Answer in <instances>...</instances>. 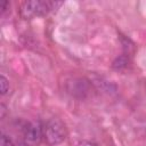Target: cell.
Returning <instances> with one entry per match:
<instances>
[{"mask_svg": "<svg viewBox=\"0 0 146 146\" xmlns=\"http://www.w3.org/2000/svg\"><path fill=\"white\" fill-rule=\"evenodd\" d=\"M63 2L48 1V0H31L24 1L21 5L19 14L24 19H32L34 17L44 16L54 9L62 6Z\"/></svg>", "mask_w": 146, "mask_h": 146, "instance_id": "cell-1", "label": "cell"}, {"mask_svg": "<svg viewBox=\"0 0 146 146\" xmlns=\"http://www.w3.org/2000/svg\"><path fill=\"white\" fill-rule=\"evenodd\" d=\"M67 137L65 123L58 117H51L43 124V139L49 146L62 144Z\"/></svg>", "mask_w": 146, "mask_h": 146, "instance_id": "cell-2", "label": "cell"}, {"mask_svg": "<svg viewBox=\"0 0 146 146\" xmlns=\"http://www.w3.org/2000/svg\"><path fill=\"white\" fill-rule=\"evenodd\" d=\"M91 89L92 86L90 81L86 78L73 76L66 80L65 82V91L74 98H79V99L86 98L87 96L90 95Z\"/></svg>", "mask_w": 146, "mask_h": 146, "instance_id": "cell-3", "label": "cell"}, {"mask_svg": "<svg viewBox=\"0 0 146 146\" xmlns=\"http://www.w3.org/2000/svg\"><path fill=\"white\" fill-rule=\"evenodd\" d=\"M22 138L25 145L33 146L43 138V125L40 122H23L21 125Z\"/></svg>", "mask_w": 146, "mask_h": 146, "instance_id": "cell-4", "label": "cell"}, {"mask_svg": "<svg viewBox=\"0 0 146 146\" xmlns=\"http://www.w3.org/2000/svg\"><path fill=\"white\" fill-rule=\"evenodd\" d=\"M130 63V58H129V54H123L119 57H116L113 63H112V67L116 71H123L128 67Z\"/></svg>", "mask_w": 146, "mask_h": 146, "instance_id": "cell-5", "label": "cell"}, {"mask_svg": "<svg viewBox=\"0 0 146 146\" xmlns=\"http://www.w3.org/2000/svg\"><path fill=\"white\" fill-rule=\"evenodd\" d=\"M8 91H9V81L3 74H1L0 75V92L2 96H5Z\"/></svg>", "mask_w": 146, "mask_h": 146, "instance_id": "cell-6", "label": "cell"}, {"mask_svg": "<svg viewBox=\"0 0 146 146\" xmlns=\"http://www.w3.org/2000/svg\"><path fill=\"white\" fill-rule=\"evenodd\" d=\"M1 146H16V145L8 135L2 132L1 133Z\"/></svg>", "mask_w": 146, "mask_h": 146, "instance_id": "cell-7", "label": "cell"}, {"mask_svg": "<svg viewBox=\"0 0 146 146\" xmlns=\"http://www.w3.org/2000/svg\"><path fill=\"white\" fill-rule=\"evenodd\" d=\"M10 8V3L8 1H2L1 5H0V13H1V16H5V14L9 10Z\"/></svg>", "mask_w": 146, "mask_h": 146, "instance_id": "cell-8", "label": "cell"}, {"mask_svg": "<svg viewBox=\"0 0 146 146\" xmlns=\"http://www.w3.org/2000/svg\"><path fill=\"white\" fill-rule=\"evenodd\" d=\"M76 146H98V145L94 141H90V140H81L78 143Z\"/></svg>", "mask_w": 146, "mask_h": 146, "instance_id": "cell-9", "label": "cell"}, {"mask_svg": "<svg viewBox=\"0 0 146 146\" xmlns=\"http://www.w3.org/2000/svg\"><path fill=\"white\" fill-rule=\"evenodd\" d=\"M0 107H1V119H3V116H5V112H6V107H5L3 104H1Z\"/></svg>", "mask_w": 146, "mask_h": 146, "instance_id": "cell-10", "label": "cell"}]
</instances>
